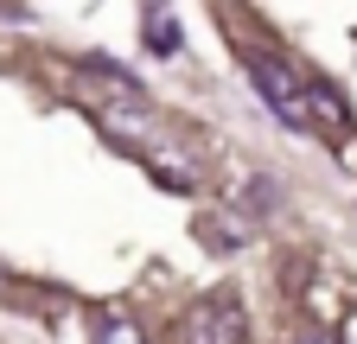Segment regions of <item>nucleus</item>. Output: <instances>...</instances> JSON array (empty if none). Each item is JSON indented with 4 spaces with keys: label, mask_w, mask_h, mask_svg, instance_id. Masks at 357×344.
<instances>
[{
    "label": "nucleus",
    "mask_w": 357,
    "mask_h": 344,
    "mask_svg": "<svg viewBox=\"0 0 357 344\" xmlns=\"http://www.w3.org/2000/svg\"><path fill=\"white\" fill-rule=\"evenodd\" d=\"M249 83H255V96L268 102V109H275L287 127H300V134H306V127H312V109H306V83L275 58V52H249Z\"/></svg>",
    "instance_id": "obj_1"
},
{
    "label": "nucleus",
    "mask_w": 357,
    "mask_h": 344,
    "mask_svg": "<svg viewBox=\"0 0 357 344\" xmlns=\"http://www.w3.org/2000/svg\"><path fill=\"white\" fill-rule=\"evenodd\" d=\"M102 121L115 127V134H128V141H147V121L134 115V109H121V102H115V109H102Z\"/></svg>",
    "instance_id": "obj_8"
},
{
    "label": "nucleus",
    "mask_w": 357,
    "mask_h": 344,
    "mask_svg": "<svg viewBox=\"0 0 357 344\" xmlns=\"http://www.w3.org/2000/svg\"><path fill=\"white\" fill-rule=\"evenodd\" d=\"M147 166H153V179H166L172 191H192V166H185V159H172V153H153Z\"/></svg>",
    "instance_id": "obj_7"
},
{
    "label": "nucleus",
    "mask_w": 357,
    "mask_h": 344,
    "mask_svg": "<svg viewBox=\"0 0 357 344\" xmlns=\"http://www.w3.org/2000/svg\"><path fill=\"white\" fill-rule=\"evenodd\" d=\"M294 344H332V338H326L319 325H300V331H294Z\"/></svg>",
    "instance_id": "obj_9"
},
{
    "label": "nucleus",
    "mask_w": 357,
    "mask_h": 344,
    "mask_svg": "<svg viewBox=\"0 0 357 344\" xmlns=\"http://www.w3.org/2000/svg\"><path fill=\"white\" fill-rule=\"evenodd\" d=\"M141 45L153 52V58H172L178 52V19L160 7V13H147V38H141Z\"/></svg>",
    "instance_id": "obj_5"
},
{
    "label": "nucleus",
    "mask_w": 357,
    "mask_h": 344,
    "mask_svg": "<svg viewBox=\"0 0 357 344\" xmlns=\"http://www.w3.org/2000/svg\"><path fill=\"white\" fill-rule=\"evenodd\" d=\"M83 70H89V77H96V83H102V90H109L115 102H141V83H134V77H128L121 64H102V58H89Z\"/></svg>",
    "instance_id": "obj_4"
},
{
    "label": "nucleus",
    "mask_w": 357,
    "mask_h": 344,
    "mask_svg": "<svg viewBox=\"0 0 357 344\" xmlns=\"http://www.w3.org/2000/svg\"><path fill=\"white\" fill-rule=\"evenodd\" d=\"M96 344H147V331L134 325V319H121V313H109L102 331H96Z\"/></svg>",
    "instance_id": "obj_6"
},
{
    "label": "nucleus",
    "mask_w": 357,
    "mask_h": 344,
    "mask_svg": "<svg viewBox=\"0 0 357 344\" xmlns=\"http://www.w3.org/2000/svg\"><path fill=\"white\" fill-rule=\"evenodd\" d=\"M178 331H185V344H249V313L236 293H211L185 313Z\"/></svg>",
    "instance_id": "obj_2"
},
{
    "label": "nucleus",
    "mask_w": 357,
    "mask_h": 344,
    "mask_svg": "<svg viewBox=\"0 0 357 344\" xmlns=\"http://www.w3.org/2000/svg\"><path fill=\"white\" fill-rule=\"evenodd\" d=\"M306 109H312V121H326V127L351 121V109H344V96L332 90V83H306Z\"/></svg>",
    "instance_id": "obj_3"
}]
</instances>
